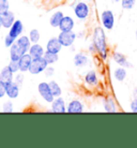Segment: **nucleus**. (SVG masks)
I'll return each instance as SVG.
<instances>
[{
    "mask_svg": "<svg viewBox=\"0 0 137 148\" xmlns=\"http://www.w3.org/2000/svg\"><path fill=\"white\" fill-rule=\"evenodd\" d=\"M92 40H93V45H94V47H95L99 56L103 60H106L108 56V48H107V43H106L105 31H104V29L102 27H96L95 29H94Z\"/></svg>",
    "mask_w": 137,
    "mask_h": 148,
    "instance_id": "f257e3e1",
    "label": "nucleus"
},
{
    "mask_svg": "<svg viewBox=\"0 0 137 148\" xmlns=\"http://www.w3.org/2000/svg\"><path fill=\"white\" fill-rule=\"evenodd\" d=\"M48 67L47 61L44 59V57H41V58H35V59H32V62L30 64L29 68V72L30 74L32 75H37V74L44 72V70Z\"/></svg>",
    "mask_w": 137,
    "mask_h": 148,
    "instance_id": "f03ea898",
    "label": "nucleus"
},
{
    "mask_svg": "<svg viewBox=\"0 0 137 148\" xmlns=\"http://www.w3.org/2000/svg\"><path fill=\"white\" fill-rule=\"evenodd\" d=\"M37 91L40 93V96L42 97V99L47 102V103H52L55 97L52 93V90H50V87H49V84L46 83V82H42L39 84L37 86Z\"/></svg>",
    "mask_w": 137,
    "mask_h": 148,
    "instance_id": "7ed1b4c3",
    "label": "nucleus"
},
{
    "mask_svg": "<svg viewBox=\"0 0 137 148\" xmlns=\"http://www.w3.org/2000/svg\"><path fill=\"white\" fill-rule=\"evenodd\" d=\"M101 23L104 29L111 30L115 26V15L110 10H105L101 13Z\"/></svg>",
    "mask_w": 137,
    "mask_h": 148,
    "instance_id": "20e7f679",
    "label": "nucleus"
},
{
    "mask_svg": "<svg viewBox=\"0 0 137 148\" xmlns=\"http://www.w3.org/2000/svg\"><path fill=\"white\" fill-rule=\"evenodd\" d=\"M58 40L60 41L63 47H70L76 40V34L73 32V30L72 31H60Z\"/></svg>",
    "mask_w": 137,
    "mask_h": 148,
    "instance_id": "39448f33",
    "label": "nucleus"
},
{
    "mask_svg": "<svg viewBox=\"0 0 137 148\" xmlns=\"http://www.w3.org/2000/svg\"><path fill=\"white\" fill-rule=\"evenodd\" d=\"M90 13L89 5L86 3V2H78L75 4L74 7V14L78 19L80 21H85L88 18Z\"/></svg>",
    "mask_w": 137,
    "mask_h": 148,
    "instance_id": "423d86ee",
    "label": "nucleus"
},
{
    "mask_svg": "<svg viewBox=\"0 0 137 148\" xmlns=\"http://www.w3.org/2000/svg\"><path fill=\"white\" fill-rule=\"evenodd\" d=\"M19 87L14 81L5 83V96L10 100H14L19 96Z\"/></svg>",
    "mask_w": 137,
    "mask_h": 148,
    "instance_id": "0eeeda50",
    "label": "nucleus"
},
{
    "mask_svg": "<svg viewBox=\"0 0 137 148\" xmlns=\"http://www.w3.org/2000/svg\"><path fill=\"white\" fill-rule=\"evenodd\" d=\"M22 31H24V24L22 23L20 19H16V21L13 23V25L9 28V32H7V34L11 36L13 39L16 40L19 36H22Z\"/></svg>",
    "mask_w": 137,
    "mask_h": 148,
    "instance_id": "6e6552de",
    "label": "nucleus"
},
{
    "mask_svg": "<svg viewBox=\"0 0 137 148\" xmlns=\"http://www.w3.org/2000/svg\"><path fill=\"white\" fill-rule=\"evenodd\" d=\"M16 21L15 14L12 11H7L1 14V27L4 29H9L13 25V23Z\"/></svg>",
    "mask_w": 137,
    "mask_h": 148,
    "instance_id": "1a4fd4ad",
    "label": "nucleus"
},
{
    "mask_svg": "<svg viewBox=\"0 0 137 148\" xmlns=\"http://www.w3.org/2000/svg\"><path fill=\"white\" fill-rule=\"evenodd\" d=\"M32 59H33V58L30 56L29 53L24 54V55L18 59L19 72H22V73L28 72V71H29V68H30V64H31V62H32Z\"/></svg>",
    "mask_w": 137,
    "mask_h": 148,
    "instance_id": "9d476101",
    "label": "nucleus"
},
{
    "mask_svg": "<svg viewBox=\"0 0 137 148\" xmlns=\"http://www.w3.org/2000/svg\"><path fill=\"white\" fill-rule=\"evenodd\" d=\"M52 112L54 113H67V105H65V102L63 100V98L60 97H57L54 99V101L52 102Z\"/></svg>",
    "mask_w": 137,
    "mask_h": 148,
    "instance_id": "9b49d317",
    "label": "nucleus"
},
{
    "mask_svg": "<svg viewBox=\"0 0 137 148\" xmlns=\"http://www.w3.org/2000/svg\"><path fill=\"white\" fill-rule=\"evenodd\" d=\"M62 45L60 43V41L58 40V38H52L47 41V44H46V51L52 53H56L58 54L60 53V51L62 49Z\"/></svg>",
    "mask_w": 137,
    "mask_h": 148,
    "instance_id": "f8f14e48",
    "label": "nucleus"
},
{
    "mask_svg": "<svg viewBox=\"0 0 137 148\" xmlns=\"http://www.w3.org/2000/svg\"><path fill=\"white\" fill-rule=\"evenodd\" d=\"M16 43H17V45H18L19 47H20V49L22 51V53L24 54H26V53H28V51H29L30 46H31V41H30L29 37L28 36H19L17 39H16V41H15Z\"/></svg>",
    "mask_w": 137,
    "mask_h": 148,
    "instance_id": "ddd939ff",
    "label": "nucleus"
},
{
    "mask_svg": "<svg viewBox=\"0 0 137 148\" xmlns=\"http://www.w3.org/2000/svg\"><path fill=\"white\" fill-rule=\"evenodd\" d=\"M28 53H29L30 56L33 59H35V58H41V57H43L45 51L44 48H43V46L40 45L39 43H32L29 48V51H28Z\"/></svg>",
    "mask_w": 137,
    "mask_h": 148,
    "instance_id": "4468645a",
    "label": "nucleus"
},
{
    "mask_svg": "<svg viewBox=\"0 0 137 148\" xmlns=\"http://www.w3.org/2000/svg\"><path fill=\"white\" fill-rule=\"evenodd\" d=\"M112 58L115 60V62L117 64H119L120 67H123V68H132V63L129 62L127 59H126V57L123 55L122 53H119V52H115L112 54Z\"/></svg>",
    "mask_w": 137,
    "mask_h": 148,
    "instance_id": "2eb2a0df",
    "label": "nucleus"
},
{
    "mask_svg": "<svg viewBox=\"0 0 137 148\" xmlns=\"http://www.w3.org/2000/svg\"><path fill=\"white\" fill-rule=\"evenodd\" d=\"M58 28L60 29V31H72L74 28V19L71 16H63Z\"/></svg>",
    "mask_w": 137,
    "mask_h": 148,
    "instance_id": "dca6fc26",
    "label": "nucleus"
},
{
    "mask_svg": "<svg viewBox=\"0 0 137 148\" xmlns=\"http://www.w3.org/2000/svg\"><path fill=\"white\" fill-rule=\"evenodd\" d=\"M84 111V105L79 100H72L67 104V113H82Z\"/></svg>",
    "mask_w": 137,
    "mask_h": 148,
    "instance_id": "f3484780",
    "label": "nucleus"
},
{
    "mask_svg": "<svg viewBox=\"0 0 137 148\" xmlns=\"http://www.w3.org/2000/svg\"><path fill=\"white\" fill-rule=\"evenodd\" d=\"M24 55L22 51L20 49L17 43L15 42L14 44L10 47V60H14V61H18V59Z\"/></svg>",
    "mask_w": 137,
    "mask_h": 148,
    "instance_id": "a211bd4d",
    "label": "nucleus"
},
{
    "mask_svg": "<svg viewBox=\"0 0 137 148\" xmlns=\"http://www.w3.org/2000/svg\"><path fill=\"white\" fill-rule=\"evenodd\" d=\"M85 83L87 85L91 86V87H94V86H97L99 84V78H97V75H96L95 71H89L88 73L85 75Z\"/></svg>",
    "mask_w": 137,
    "mask_h": 148,
    "instance_id": "6ab92c4d",
    "label": "nucleus"
},
{
    "mask_svg": "<svg viewBox=\"0 0 137 148\" xmlns=\"http://www.w3.org/2000/svg\"><path fill=\"white\" fill-rule=\"evenodd\" d=\"M63 16H64V14H63L62 11L55 12V13L50 16V18H49V24H50V26L54 27V28H58L60 25V23H61V21H62Z\"/></svg>",
    "mask_w": 137,
    "mask_h": 148,
    "instance_id": "aec40b11",
    "label": "nucleus"
},
{
    "mask_svg": "<svg viewBox=\"0 0 137 148\" xmlns=\"http://www.w3.org/2000/svg\"><path fill=\"white\" fill-rule=\"evenodd\" d=\"M14 73L10 70V68L4 67L2 70L0 71V81L4 82V83H9V82H12L14 79Z\"/></svg>",
    "mask_w": 137,
    "mask_h": 148,
    "instance_id": "412c9836",
    "label": "nucleus"
},
{
    "mask_svg": "<svg viewBox=\"0 0 137 148\" xmlns=\"http://www.w3.org/2000/svg\"><path fill=\"white\" fill-rule=\"evenodd\" d=\"M88 63V56L84 53H77L74 56V64L76 67H85Z\"/></svg>",
    "mask_w": 137,
    "mask_h": 148,
    "instance_id": "4be33fe9",
    "label": "nucleus"
},
{
    "mask_svg": "<svg viewBox=\"0 0 137 148\" xmlns=\"http://www.w3.org/2000/svg\"><path fill=\"white\" fill-rule=\"evenodd\" d=\"M104 110L107 113H116L117 112V106L114 99L111 98H106L104 101Z\"/></svg>",
    "mask_w": 137,
    "mask_h": 148,
    "instance_id": "5701e85b",
    "label": "nucleus"
},
{
    "mask_svg": "<svg viewBox=\"0 0 137 148\" xmlns=\"http://www.w3.org/2000/svg\"><path fill=\"white\" fill-rule=\"evenodd\" d=\"M48 84H49V87H50L52 93L54 95V97H55V98L61 96V93H62V90H61V87H60L59 84H58L57 82L50 81V82H48Z\"/></svg>",
    "mask_w": 137,
    "mask_h": 148,
    "instance_id": "b1692460",
    "label": "nucleus"
},
{
    "mask_svg": "<svg viewBox=\"0 0 137 148\" xmlns=\"http://www.w3.org/2000/svg\"><path fill=\"white\" fill-rule=\"evenodd\" d=\"M43 57H44V59L47 61V63L49 66H52V64H54V63H56L58 61V54H56V53H52L46 51L44 53Z\"/></svg>",
    "mask_w": 137,
    "mask_h": 148,
    "instance_id": "393cba45",
    "label": "nucleus"
},
{
    "mask_svg": "<svg viewBox=\"0 0 137 148\" xmlns=\"http://www.w3.org/2000/svg\"><path fill=\"white\" fill-rule=\"evenodd\" d=\"M114 76L118 82H123L126 77V70L125 68L123 67H119L117 68L114 72Z\"/></svg>",
    "mask_w": 137,
    "mask_h": 148,
    "instance_id": "a878e982",
    "label": "nucleus"
},
{
    "mask_svg": "<svg viewBox=\"0 0 137 148\" xmlns=\"http://www.w3.org/2000/svg\"><path fill=\"white\" fill-rule=\"evenodd\" d=\"M28 37H29L31 43H39L40 38H41V34H40V31L37 29H31Z\"/></svg>",
    "mask_w": 137,
    "mask_h": 148,
    "instance_id": "bb28decb",
    "label": "nucleus"
},
{
    "mask_svg": "<svg viewBox=\"0 0 137 148\" xmlns=\"http://www.w3.org/2000/svg\"><path fill=\"white\" fill-rule=\"evenodd\" d=\"M136 3V0H121V7L124 10H131Z\"/></svg>",
    "mask_w": 137,
    "mask_h": 148,
    "instance_id": "cd10ccee",
    "label": "nucleus"
},
{
    "mask_svg": "<svg viewBox=\"0 0 137 148\" xmlns=\"http://www.w3.org/2000/svg\"><path fill=\"white\" fill-rule=\"evenodd\" d=\"M1 106H2V112H3V113H12V112L14 111L13 103H12V101H10V100L5 101Z\"/></svg>",
    "mask_w": 137,
    "mask_h": 148,
    "instance_id": "c85d7f7f",
    "label": "nucleus"
},
{
    "mask_svg": "<svg viewBox=\"0 0 137 148\" xmlns=\"http://www.w3.org/2000/svg\"><path fill=\"white\" fill-rule=\"evenodd\" d=\"M24 79H25V76H24V73L22 72H17L16 75L14 76V79L13 81L19 86V87H22V84H24Z\"/></svg>",
    "mask_w": 137,
    "mask_h": 148,
    "instance_id": "c756f323",
    "label": "nucleus"
},
{
    "mask_svg": "<svg viewBox=\"0 0 137 148\" xmlns=\"http://www.w3.org/2000/svg\"><path fill=\"white\" fill-rule=\"evenodd\" d=\"M10 10V2L9 0H0V13L2 14L4 12Z\"/></svg>",
    "mask_w": 137,
    "mask_h": 148,
    "instance_id": "7c9ffc66",
    "label": "nucleus"
},
{
    "mask_svg": "<svg viewBox=\"0 0 137 148\" xmlns=\"http://www.w3.org/2000/svg\"><path fill=\"white\" fill-rule=\"evenodd\" d=\"M7 67L10 68V70L13 72L14 74H16L17 72H19V66L18 61H14V60H10V62L7 64Z\"/></svg>",
    "mask_w": 137,
    "mask_h": 148,
    "instance_id": "2f4dec72",
    "label": "nucleus"
},
{
    "mask_svg": "<svg viewBox=\"0 0 137 148\" xmlns=\"http://www.w3.org/2000/svg\"><path fill=\"white\" fill-rule=\"evenodd\" d=\"M15 39H13V38L11 37V36H9V34H7L5 37H4V46L7 48H10L12 46V45L15 43Z\"/></svg>",
    "mask_w": 137,
    "mask_h": 148,
    "instance_id": "473e14b6",
    "label": "nucleus"
},
{
    "mask_svg": "<svg viewBox=\"0 0 137 148\" xmlns=\"http://www.w3.org/2000/svg\"><path fill=\"white\" fill-rule=\"evenodd\" d=\"M44 74L47 77H52V75L55 74V69L52 67H49V64H48V67L44 70Z\"/></svg>",
    "mask_w": 137,
    "mask_h": 148,
    "instance_id": "72a5a7b5",
    "label": "nucleus"
},
{
    "mask_svg": "<svg viewBox=\"0 0 137 148\" xmlns=\"http://www.w3.org/2000/svg\"><path fill=\"white\" fill-rule=\"evenodd\" d=\"M5 96V83L0 81V99H2Z\"/></svg>",
    "mask_w": 137,
    "mask_h": 148,
    "instance_id": "f704fd0d",
    "label": "nucleus"
},
{
    "mask_svg": "<svg viewBox=\"0 0 137 148\" xmlns=\"http://www.w3.org/2000/svg\"><path fill=\"white\" fill-rule=\"evenodd\" d=\"M131 111L133 112V113H137V98H134L132 102H131Z\"/></svg>",
    "mask_w": 137,
    "mask_h": 148,
    "instance_id": "c9c22d12",
    "label": "nucleus"
},
{
    "mask_svg": "<svg viewBox=\"0 0 137 148\" xmlns=\"http://www.w3.org/2000/svg\"><path fill=\"white\" fill-rule=\"evenodd\" d=\"M133 97L134 98H137V87L134 88V90H133Z\"/></svg>",
    "mask_w": 137,
    "mask_h": 148,
    "instance_id": "e433bc0d",
    "label": "nucleus"
},
{
    "mask_svg": "<svg viewBox=\"0 0 137 148\" xmlns=\"http://www.w3.org/2000/svg\"><path fill=\"white\" fill-rule=\"evenodd\" d=\"M89 49H90V52H94V51H96L95 47H94V45H93V44L90 45V48H89Z\"/></svg>",
    "mask_w": 137,
    "mask_h": 148,
    "instance_id": "4c0bfd02",
    "label": "nucleus"
},
{
    "mask_svg": "<svg viewBox=\"0 0 137 148\" xmlns=\"http://www.w3.org/2000/svg\"><path fill=\"white\" fill-rule=\"evenodd\" d=\"M0 28H1V13H0Z\"/></svg>",
    "mask_w": 137,
    "mask_h": 148,
    "instance_id": "58836bf2",
    "label": "nucleus"
},
{
    "mask_svg": "<svg viewBox=\"0 0 137 148\" xmlns=\"http://www.w3.org/2000/svg\"><path fill=\"white\" fill-rule=\"evenodd\" d=\"M0 112H2V106L0 105Z\"/></svg>",
    "mask_w": 137,
    "mask_h": 148,
    "instance_id": "ea45409f",
    "label": "nucleus"
},
{
    "mask_svg": "<svg viewBox=\"0 0 137 148\" xmlns=\"http://www.w3.org/2000/svg\"><path fill=\"white\" fill-rule=\"evenodd\" d=\"M115 2H119V1H121V0H114Z\"/></svg>",
    "mask_w": 137,
    "mask_h": 148,
    "instance_id": "a19ab883",
    "label": "nucleus"
},
{
    "mask_svg": "<svg viewBox=\"0 0 137 148\" xmlns=\"http://www.w3.org/2000/svg\"><path fill=\"white\" fill-rule=\"evenodd\" d=\"M136 40H137V30H136Z\"/></svg>",
    "mask_w": 137,
    "mask_h": 148,
    "instance_id": "79ce46f5",
    "label": "nucleus"
}]
</instances>
